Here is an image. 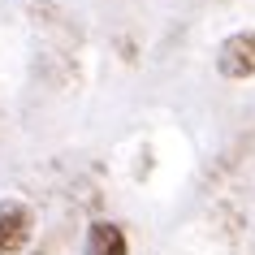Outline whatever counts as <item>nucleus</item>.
Instances as JSON below:
<instances>
[{
	"label": "nucleus",
	"mask_w": 255,
	"mask_h": 255,
	"mask_svg": "<svg viewBox=\"0 0 255 255\" xmlns=\"http://www.w3.org/2000/svg\"><path fill=\"white\" fill-rule=\"evenodd\" d=\"M216 69L225 78H255V30H238L216 48Z\"/></svg>",
	"instance_id": "f257e3e1"
},
{
	"label": "nucleus",
	"mask_w": 255,
	"mask_h": 255,
	"mask_svg": "<svg viewBox=\"0 0 255 255\" xmlns=\"http://www.w3.org/2000/svg\"><path fill=\"white\" fill-rule=\"evenodd\" d=\"M30 242V212L17 199H0V255H17Z\"/></svg>",
	"instance_id": "f03ea898"
},
{
	"label": "nucleus",
	"mask_w": 255,
	"mask_h": 255,
	"mask_svg": "<svg viewBox=\"0 0 255 255\" xmlns=\"http://www.w3.org/2000/svg\"><path fill=\"white\" fill-rule=\"evenodd\" d=\"M87 255H130L121 225H113V221H95L91 234H87Z\"/></svg>",
	"instance_id": "7ed1b4c3"
}]
</instances>
